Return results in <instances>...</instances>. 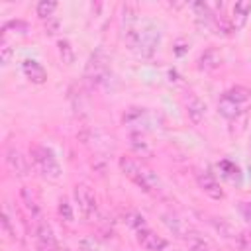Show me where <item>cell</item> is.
<instances>
[{"instance_id": "cell-21", "label": "cell", "mask_w": 251, "mask_h": 251, "mask_svg": "<svg viewBox=\"0 0 251 251\" xmlns=\"http://www.w3.org/2000/svg\"><path fill=\"white\" fill-rule=\"evenodd\" d=\"M12 57H14V49L4 41L2 47H0V61H2V65H8L12 61Z\"/></svg>"}, {"instance_id": "cell-1", "label": "cell", "mask_w": 251, "mask_h": 251, "mask_svg": "<svg viewBox=\"0 0 251 251\" xmlns=\"http://www.w3.org/2000/svg\"><path fill=\"white\" fill-rule=\"evenodd\" d=\"M249 106H251V90L247 86H231L218 100V112L227 120L239 118Z\"/></svg>"}, {"instance_id": "cell-24", "label": "cell", "mask_w": 251, "mask_h": 251, "mask_svg": "<svg viewBox=\"0 0 251 251\" xmlns=\"http://www.w3.org/2000/svg\"><path fill=\"white\" fill-rule=\"evenodd\" d=\"M182 45H186V41H184V39H178V41L175 43V55H178V57H182V55H184L186 47H182Z\"/></svg>"}, {"instance_id": "cell-4", "label": "cell", "mask_w": 251, "mask_h": 251, "mask_svg": "<svg viewBox=\"0 0 251 251\" xmlns=\"http://www.w3.org/2000/svg\"><path fill=\"white\" fill-rule=\"evenodd\" d=\"M112 76V71H110V57L104 53V49H96L90 57H88V63H86V69H84V78L90 86H102L110 80Z\"/></svg>"}, {"instance_id": "cell-5", "label": "cell", "mask_w": 251, "mask_h": 251, "mask_svg": "<svg viewBox=\"0 0 251 251\" xmlns=\"http://www.w3.org/2000/svg\"><path fill=\"white\" fill-rule=\"evenodd\" d=\"M75 198H76V204H78V208H80V212L84 214L86 220H94L98 216L96 196H94V190L88 184H76L75 186Z\"/></svg>"}, {"instance_id": "cell-2", "label": "cell", "mask_w": 251, "mask_h": 251, "mask_svg": "<svg viewBox=\"0 0 251 251\" xmlns=\"http://www.w3.org/2000/svg\"><path fill=\"white\" fill-rule=\"evenodd\" d=\"M120 169L122 173L133 182L137 184L143 192H153L157 186H159V176L147 169L143 163H139L137 159H131V157H120Z\"/></svg>"}, {"instance_id": "cell-6", "label": "cell", "mask_w": 251, "mask_h": 251, "mask_svg": "<svg viewBox=\"0 0 251 251\" xmlns=\"http://www.w3.org/2000/svg\"><path fill=\"white\" fill-rule=\"evenodd\" d=\"M6 165H8L10 173L14 176H20V178L27 176L29 171H31L29 159L20 149H16V147H8V151H6Z\"/></svg>"}, {"instance_id": "cell-22", "label": "cell", "mask_w": 251, "mask_h": 251, "mask_svg": "<svg viewBox=\"0 0 251 251\" xmlns=\"http://www.w3.org/2000/svg\"><path fill=\"white\" fill-rule=\"evenodd\" d=\"M78 251H100V247L94 243V239L84 237V239L78 241Z\"/></svg>"}, {"instance_id": "cell-16", "label": "cell", "mask_w": 251, "mask_h": 251, "mask_svg": "<svg viewBox=\"0 0 251 251\" xmlns=\"http://www.w3.org/2000/svg\"><path fill=\"white\" fill-rule=\"evenodd\" d=\"M55 10H57V2H53V0H39L35 6V14L41 20H51Z\"/></svg>"}, {"instance_id": "cell-7", "label": "cell", "mask_w": 251, "mask_h": 251, "mask_svg": "<svg viewBox=\"0 0 251 251\" xmlns=\"http://www.w3.org/2000/svg\"><path fill=\"white\" fill-rule=\"evenodd\" d=\"M135 239H137V243H139L143 249H147V251H165V249L169 247V241H167L165 237L157 235L149 226L137 229V231H135Z\"/></svg>"}, {"instance_id": "cell-18", "label": "cell", "mask_w": 251, "mask_h": 251, "mask_svg": "<svg viewBox=\"0 0 251 251\" xmlns=\"http://www.w3.org/2000/svg\"><path fill=\"white\" fill-rule=\"evenodd\" d=\"M59 55H61V59H63V63H67V65H73L75 63V51H73V45H71V41L69 39H59Z\"/></svg>"}, {"instance_id": "cell-10", "label": "cell", "mask_w": 251, "mask_h": 251, "mask_svg": "<svg viewBox=\"0 0 251 251\" xmlns=\"http://www.w3.org/2000/svg\"><path fill=\"white\" fill-rule=\"evenodd\" d=\"M216 169H218L220 176H222L224 180H227L229 184L239 186V184L243 182V173H241V169H239L233 161H229V159H222V161H218Z\"/></svg>"}, {"instance_id": "cell-23", "label": "cell", "mask_w": 251, "mask_h": 251, "mask_svg": "<svg viewBox=\"0 0 251 251\" xmlns=\"http://www.w3.org/2000/svg\"><path fill=\"white\" fill-rule=\"evenodd\" d=\"M241 214H243V218L251 224V202H243V204H241Z\"/></svg>"}, {"instance_id": "cell-11", "label": "cell", "mask_w": 251, "mask_h": 251, "mask_svg": "<svg viewBox=\"0 0 251 251\" xmlns=\"http://www.w3.org/2000/svg\"><path fill=\"white\" fill-rule=\"evenodd\" d=\"M249 12H251V2H235L231 6V16H227L231 31H239L245 25Z\"/></svg>"}, {"instance_id": "cell-12", "label": "cell", "mask_w": 251, "mask_h": 251, "mask_svg": "<svg viewBox=\"0 0 251 251\" xmlns=\"http://www.w3.org/2000/svg\"><path fill=\"white\" fill-rule=\"evenodd\" d=\"M22 73L25 75V78H29L35 84H43L47 80V71L43 69V65L35 59H25L22 63Z\"/></svg>"}, {"instance_id": "cell-25", "label": "cell", "mask_w": 251, "mask_h": 251, "mask_svg": "<svg viewBox=\"0 0 251 251\" xmlns=\"http://www.w3.org/2000/svg\"><path fill=\"white\" fill-rule=\"evenodd\" d=\"M249 176H251V167H249Z\"/></svg>"}, {"instance_id": "cell-19", "label": "cell", "mask_w": 251, "mask_h": 251, "mask_svg": "<svg viewBox=\"0 0 251 251\" xmlns=\"http://www.w3.org/2000/svg\"><path fill=\"white\" fill-rule=\"evenodd\" d=\"M57 212H59L61 220L67 222V224H71V222L75 220V210H73V204L69 202V198H61V200H59Z\"/></svg>"}, {"instance_id": "cell-9", "label": "cell", "mask_w": 251, "mask_h": 251, "mask_svg": "<svg viewBox=\"0 0 251 251\" xmlns=\"http://www.w3.org/2000/svg\"><path fill=\"white\" fill-rule=\"evenodd\" d=\"M196 182H198L200 190H202L206 196L214 198V200H222V198L226 196L224 190H222V186H220V182H218V178H216L212 173H208V171L196 173Z\"/></svg>"}, {"instance_id": "cell-14", "label": "cell", "mask_w": 251, "mask_h": 251, "mask_svg": "<svg viewBox=\"0 0 251 251\" xmlns=\"http://www.w3.org/2000/svg\"><path fill=\"white\" fill-rule=\"evenodd\" d=\"M206 114V104L198 98V96H188L186 100V116L194 126H200V122L204 120Z\"/></svg>"}, {"instance_id": "cell-13", "label": "cell", "mask_w": 251, "mask_h": 251, "mask_svg": "<svg viewBox=\"0 0 251 251\" xmlns=\"http://www.w3.org/2000/svg\"><path fill=\"white\" fill-rule=\"evenodd\" d=\"M20 198H22V202H24V206H25L27 214H29V216H31L35 222L43 220V218H41V206H39L37 196H35V192H33L31 188L24 186V188L20 190Z\"/></svg>"}, {"instance_id": "cell-15", "label": "cell", "mask_w": 251, "mask_h": 251, "mask_svg": "<svg viewBox=\"0 0 251 251\" xmlns=\"http://www.w3.org/2000/svg\"><path fill=\"white\" fill-rule=\"evenodd\" d=\"M220 63H222V55L218 49H206L198 57V69L200 71H214L216 67H220Z\"/></svg>"}, {"instance_id": "cell-3", "label": "cell", "mask_w": 251, "mask_h": 251, "mask_svg": "<svg viewBox=\"0 0 251 251\" xmlns=\"http://www.w3.org/2000/svg\"><path fill=\"white\" fill-rule=\"evenodd\" d=\"M29 155H31L33 167L37 169V173L43 178H47V180H59L61 178V175H63L61 165H59L55 153L49 147H45V145H33L31 151H29Z\"/></svg>"}, {"instance_id": "cell-8", "label": "cell", "mask_w": 251, "mask_h": 251, "mask_svg": "<svg viewBox=\"0 0 251 251\" xmlns=\"http://www.w3.org/2000/svg\"><path fill=\"white\" fill-rule=\"evenodd\" d=\"M35 245L37 251H57V239L53 227L45 220H39L35 226Z\"/></svg>"}, {"instance_id": "cell-17", "label": "cell", "mask_w": 251, "mask_h": 251, "mask_svg": "<svg viewBox=\"0 0 251 251\" xmlns=\"http://www.w3.org/2000/svg\"><path fill=\"white\" fill-rule=\"evenodd\" d=\"M2 229H4V233L10 237V239H16V227H14V224H12V212H10V206L8 204H4V212H2Z\"/></svg>"}, {"instance_id": "cell-20", "label": "cell", "mask_w": 251, "mask_h": 251, "mask_svg": "<svg viewBox=\"0 0 251 251\" xmlns=\"http://www.w3.org/2000/svg\"><path fill=\"white\" fill-rule=\"evenodd\" d=\"M126 224H127L133 231H137V229H141V227L147 226L145 218H143L139 212H127V214H126Z\"/></svg>"}]
</instances>
